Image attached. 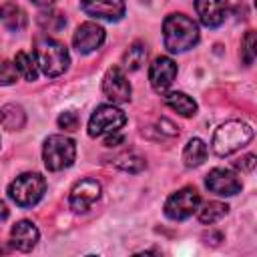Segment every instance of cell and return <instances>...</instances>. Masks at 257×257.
<instances>
[{
    "instance_id": "cell-8",
    "label": "cell",
    "mask_w": 257,
    "mask_h": 257,
    "mask_svg": "<svg viewBox=\"0 0 257 257\" xmlns=\"http://www.w3.org/2000/svg\"><path fill=\"white\" fill-rule=\"evenodd\" d=\"M177 76V62L169 56H157L149 68V80L155 92H167Z\"/></svg>"
},
{
    "instance_id": "cell-27",
    "label": "cell",
    "mask_w": 257,
    "mask_h": 257,
    "mask_svg": "<svg viewBox=\"0 0 257 257\" xmlns=\"http://www.w3.org/2000/svg\"><path fill=\"white\" fill-rule=\"evenodd\" d=\"M58 126L64 128V131H76L78 128V116H76V112H70V110L62 112L58 116Z\"/></svg>"
},
{
    "instance_id": "cell-18",
    "label": "cell",
    "mask_w": 257,
    "mask_h": 257,
    "mask_svg": "<svg viewBox=\"0 0 257 257\" xmlns=\"http://www.w3.org/2000/svg\"><path fill=\"white\" fill-rule=\"evenodd\" d=\"M26 122V114L18 104H6L0 108V124L8 131H18Z\"/></svg>"
},
{
    "instance_id": "cell-29",
    "label": "cell",
    "mask_w": 257,
    "mask_h": 257,
    "mask_svg": "<svg viewBox=\"0 0 257 257\" xmlns=\"http://www.w3.org/2000/svg\"><path fill=\"white\" fill-rule=\"evenodd\" d=\"M6 219H8V207H6V205L0 201V225H2Z\"/></svg>"
},
{
    "instance_id": "cell-15",
    "label": "cell",
    "mask_w": 257,
    "mask_h": 257,
    "mask_svg": "<svg viewBox=\"0 0 257 257\" xmlns=\"http://www.w3.org/2000/svg\"><path fill=\"white\" fill-rule=\"evenodd\" d=\"M38 237L40 233L30 221H18L10 231V243L18 251H30L38 243Z\"/></svg>"
},
{
    "instance_id": "cell-7",
    "label": "cell",
    "mask_w": 257,
    "mask_h": 257,
    "mask_svg": "<svg viewBox=\"0 0 257 257\" xmlns=\"http://www.w3.org/2000/svg\"><path fill=\"white\" fill-rule=\"evenodd\" d=\"M201 203V197L197 193V189L193 187H185V189H179L177 193H173L167 203H165V215L173 221H183L187 217H191L197 207Z\"/></svg>"
},
{
    "instance_id": "cell-26",
    "label": "cell",
    "mask_w": 257,
    "mask_h": 257,
    "mask_svg": "<svg viewBox=\"0 0 257 257\" xmlns=\"http://www.w3.org/2000/svg\"><path fill=\"white\" fill-rule=\"evenodd\" d=\"M16 82V66L14 62L0 60V84H14Z\"/></svg>"
},
{
    "instance_id": "cell-6",
    "label": "cell",
    "mask_w": 257,
    "mask_h": 257,
    "mask_svg": "<svg viewBox=\"0 0 257 257\" xmlns=\"http://www.w3.org/2000/svg\"><path fill=\"white\" fill-rule=\"evenodd\" d=\"M126 122V114L116 108L114 104H102L98 106L90 120H88V135L90 137H104L110 133H118Z\"/></svg>"
},
{
    "instance_id": "cell-5",
    "label": "cell",
    "mask_w": 257,
    "mask_h": 257,
    "mask_svg": "<svg viewBox=\"0 0 257 257\" xmlns=\"http://www.w3.org/2000/svg\"><path fill=\"white\" fill-rule=\"evenodd\" d=\"M76 147L74 141L64 135H52L44 141L42 159L48 171H62L74 163Z\"/></svg>"
},
{
    "instance_id": "cell-24",
    "label": "cell",
    "mask_w": 257,
    "mask_h": 257,
    "mask_svg": "<svg viewBox=\"0 0 257 257\" xmlns=\"http://www.w3.org/2000/svg\"><path fill=\"white\" fill-rule=\"evenodd\" d=\"M38 24H40L44 30L58 32V30L66 24V20H64V16H62L60 12H56V10H42V12L38 14Z\"/></svg>"
},
{
    "instance_id": "cell-4",
    "label": "cell",
    "mask_w": 257,
    "mask_h": 257,
    "mask_svg": "<svg viewBox=\"0 0 257 257\" xmlns=\"http://www.w3.org/2000/svg\"><path fill=\"white\" fill-rule=\"evenodd\" d=\"M46 191V181L38 173H22L8 185V195L18 207L36 205Z\"/></svg>"
},
{
    "instance_id": "cell-28",
    "label": "cell",
    "mask_w": 257,
    "mask_h": 257,
    "mask_svg": "<svg viewBox=\"0 0 257 257\" xmlns=\"http://www.w3.org/2000/svg\"><path fill=\"white\" fill-rule=\"evenodd\" d=\"M235 167L245 171V173H253V169H255V155H247V157L235 161Z\"/></svg>"
},
{
    "instance_id": "cell-11",
    "label": "cell",
    "mask_w": 257,
    "mask_h": 257,
    "mask_svg": "<svg viewBox=\"0 0 257 257\" xmlns=\"http://www.w3.org/2000/svg\"><path fill=\"white\" fill-rule=\"evenodd\" d=\"M102 42H104V28L96 22L80 24L72 36V44L80 54H88V52L100 48Z\"/></svg>"
},
{
    "instance_id": "cell-14",
    "label": "cell",
    "mask_w": 257,
    "mask_h": 257,
    "mask_svg": "<svg viewBox=\"0 0 257 257\" xmlns=\"http://www.w3.org/2000/svg\"><path fill=\"white\" fill-rule=\"evenodd\" d=\"M195 10L199 14V20L207 28H217L219 24H223L229 4L227 0H195Z\"/></svg>"
},
{
    "instance_id": "cell-25",
    "label": "cell",
    "mask_w": 257,
    "mask_h": 257,
    "mask_svg": "<svg viewBox=\"0 0 257 257\" xmlns=\"http://www.w3.org/2000/svg\"><path fill=\"white\" fill-rule=\"evenodd\" d=\"M255 44H257V40H255V32L249 30V32L245 34L243 42H241V54H243L245 64H251V62L255 60Z\"/></svg>"
},
{
    "instance_id": "cell-17",
    "label": "cell",
    "mask_w": 257,
    "mask_h": 257,
    "mask_svg": "<svg viewBox=\"0 0 257 257\" xmlns=\"http://www.w3.org/2000/svg\"><path fill=\"white\" fill-rule=\"evenodd\" d=\"M165 104L183 116H193L197 112V102L185 92H169L165 96Z\"/></svg>"
},
{
    "instance_id": "cell-3",
    "label": "cell",
    "mask_w": 257,
    "mask_h": 257,
    "mask_svg": "<svg viewBox=\"0 0 257 257\" xmlns=\"http://www.w3.org/2000/svg\"><path fill=\"white\" fill-rule=\"evenodd\" d=\"M251 139H253V128L249 124H245L241 120H229L215 131L211 145L219 157H225V155H231V153L239 151L241 147H245Z\"/></svg>"
},
{
    "instance_id": "cell-21",
    "label": "cell",
    "mask_w": 257,
    "mask_h": 257,
    "mask_svg": "<svg viewBox=\"0 0 257 257\" xmlns=\"http://www.w3.org/2000/svg\"><path fill=\"white\" fill-rule=\"evenodd\" d=\"M229 211V207L225 203H219V201H209L205 203L201 209H199V221L205 223V225H211V223H217L221 217H225Z\"/></svg>"
},
{
    "instance_id": "cell-1",
    "label": "cell",
    "mask_w": 257,
    "mask_h": 257,
    "mask_svg": "<svg viewBox=\"0 0 257 257\" xmlns=\"http://www.w3.org/2000/svg\"><path fill=\"white\" fill-rule=\"evenodd\" d=\"M163 38L171 52H185L199 42V26L185 14H169L163 22Z\"/></svg>"
},
{
    "instance_id": "cell-13",
    "label": "cell",
    "mask_w": 257,
    "mask_h": 257,
    "mask_svg": "<svg viewBox=\"0 0 257 257\" xmlns=\"http://www.w3.org/2000/svg\"><path fill=\"white\" fill-rule=\"evenodd\" d=\"M80 6L92 18L120 20L124 16V2L122 0H80Z\"/></svg>"
},
{
    "instance_id": "cell-19",
    "label": "cell",
    "mask_w": 257,
    "mask_h": 257,
    "mask_svg": "<svg viewBox=\"0 0 257 257\" xmlns=\"http://www.w3.org/2000/svg\"><path fill=\"white\" fill-rule=\"evenodd\" d=\"M205 159H207V145L201 139H191L185 145V151H183L185 165L187 167H199Z\"/></svg>"
},
{
    "instance_id": "cell-20",
    "label": "cell",
    "mask_w": 257,
    "mask_h": 257,
    "mask_svg": "<svg viewBox=\"0 0 257 257\" xmlns=\"http://www.w3.org/2000/svg\"><path fill=\"white\" fill-rule=\"evenodd\" d=\"M14 66H16V72H20L26 80H30V82L36 80V76H38V64L32 58V54L20 50L16 54V58H14Z\"/></svg>"
},
{
    "instance_id": "cell-16",
    "label": "cell",
    "mask_w": 257,
    "mask_h": 257,
    "mask_svg": "<svg viewBox=\"0 0 257 257\" xmlns=\"http://www.w3.org/2000/svg\"><path fill=\"white\" fill-rule=\"evenodd\" d=\"M0 22L12 32H20L26 26V12L14 2H4L0 6Z\"/></svg>"
},
{
    "instance_id": "cell-2",
    "label": "cell",
    "mask_w": 257,
    "mask_h": 257,
    "mask_svg": "<svg viewBox=\"0 0 257 257\" xmlns=\"http://www.w3.org/2000/svg\"><path fill=\"white\" fill-rule=\"evenodd\" d=\"M34 60L46 76H58L68 68L70 56L62 42L42 36L34 42Z\"/></svg>"
},
{
    "instance_id": "cell-30",
    "label": "cell",
    "mask_w": 257,
    "mask_h": 257,
    "mask_svg": "<svg viewBox=\"0 0 257 257\" xmlns=\"http://www.w3.org/2000/svg\"><path fill=\"white\" fill-rule=\"evenodd\" d=\"M34 4H40V6H48V4H52L54 0H32Z\"/></svg>"
},
{
    "instance_id": "cell-12",
    "label": "cell",
    "mask_w": 257,
    "mask_h": 257,
    "mask_svg": "<svg viewBox=\"0 0 257 257\" xmlns=\"http://www.w3.org/2000/svg\"><path fill=\"white\" fill-rule=\"evenodd\" d=\"M102 92L112 102H128L131 100V84L118 66H112L106 70V74L102 78Z\"/></svg>"
},
{
    "instance_id": "cell-10",
    "label": "cell",
    "mask_w": 257,
    "mask_h": 257,
    "mask_svg": "<svg viewBox=\"0 0 257 257\" xmlns=\"http://www.w3.org/2000/svg\"><path fill=\"white\" fill-rule=\"evenodd\" d=\"M205 185L211 193L215 195H221V197H233L241 191V179L229 171V169H213L207 179H205Z\"/></svg>"
},
{
    "instance_id": "cell-22",
    "label": "cell",
    "mask_w": 257,
    "mask_h": 257,
    "mask_svg": "<svg viewBox=\"0 0 257 257\" xmlns=\"http://www.w3.org/2000/svg\"><path fill=\"white\" fill-rule=\"evenodd\" d=\"M145 58H147V48H145V44L135 42V44L122 54V66H124L126 70H139V68L145 64Z\"/></svg>"
},
{
    "instance_id": "cell-9",
    "label": "cell",
    "mask_w": 257,
    "mask_h": 257,
    "mask_svg": "<svg viewBox=\"0 0 257 257\" xmlns=\"http://www.w3.org/2000/svg\"><path fill=\"white\" fill-rule=\"evenodd\" d=\"M100 197V183L94 179H82L78 181L72 191H70V209L76 213H84L92 207V203H96Z\"/></svg>"
},
{
    "instance_id": "cell-23",
    "label": "cell",
    "mask_w": 257,
    "mask_h": 257,
    "mask_svg": "<svg viewBox=\"0 0 257 257\" xmlns=\"http://www.w3.org/2000/svg\"><path fill=\"white\" fill-rule=\"evenodd\" d=\"M145 165H147L145 159H143L141 155L133 153V151L122 153V155H118V157L114 159V167H118V169H122V171H126V173H139V171L145 169Z\"/></svg>"
}]
</instances>
